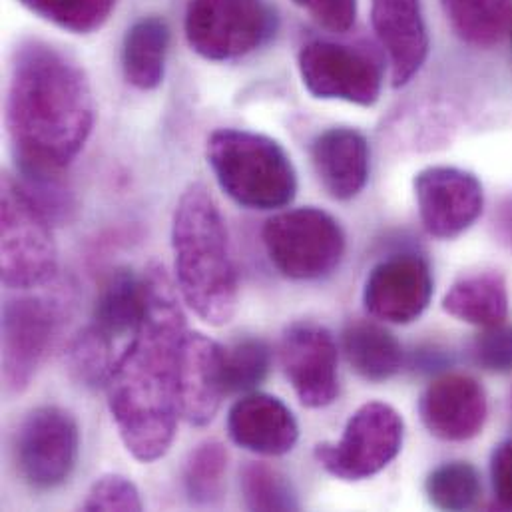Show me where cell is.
I'll use <instances>...</instances> for the list:
<instances>
[{"label": "cell", "instance_id": "cell-1", "mask_svg": "<svg viewBox=\"0 0 512 512\" xmlns=\"http://www.w3.org/2000/svg\"><path fill=\"white\" fill-rule=\"evenodd\" d=\"M146 313L118 355L106 383L108 407L126 449L142 463L158 461L176 437L180 411V353L186 321L166 271L146 273Z\"/></svg>", "mask_w": 512, "mask_h": 512}, {"label": "cell", "instance_id": "cell-2", "mask_svg": "<svg viewBox=\"0 0 512 512\" xmlns=\"http://www.w3.org/2000/svg\"><path fill=\"white\" fill-rule=\"evenodd\" d=\"M92 126L94 100L82 68L50 44H22L10 70L6 128L24 182L62 178Z\"/></svg>", "mask_w": 512, "mask_h": 512}, {"label": "cell", "instance_id": "cell-3", "mask_svg": "<svg viewBox=\"0 0 512 512\" xmlns=\"http://www.w3.org/2000/svg\"><path fill=\"white\" fill-rule=\"evenodd\" d=\"M172 250L186 305L208 325H226L238 307V273L224 216L202 184H192L178 200Z\"/></svg>", "mask_w": 512, "mask_h": 512}, {"label": "cell", "instance_id": "cell-4", "mask_svg": "<svg viewBox=\"0 0 512 512\" xmlns=\"http://www.w3.org/2000/svg\"><path fill=\"white\" fill-rule=\"evenodd\" d=\"M208 162L222 190L250 210H279L293 202L297 174L291 158L269 136L222 128L208 138Z\"/></svg>", "mask_w": 512, "mask_h": 512}, {"label": "cell", "instance_id": "cell-5", "mask_svg": "<svg viewBox=\"0 0 512 512\" xmlns=\"http://www.w3.org/2000/svg\"><path fill=\"white\" fill-rule=\"evenodd\" d=\"M261 238L275 269L297 281L331 275L345 254L339 222L317 208H297L269 218Z\"/></svg>", "mask_w": 512, "mask_h": 512}, {"label": "cell", "instance_id": "cell-6", "mask_svg": "<svg viewBox=\"0 0 512 512\" xmlns=\"http://www.w3.org/2000/svg\"><path fill=\"white\" fill-rule=\"evenodd\" d=\"M2 283L10 289H32L54 279L56 246L46 214L26 194L20 182L2 180Z\"/></svg>", "mask_w": 512, "mask_h": 512}, {"label": "cell", "instance_id": "cell-7", "mask_svg": "<svg viewBox=\"0 0 512 512\" xmlns=\"http://www.w3.org/2000/svg\"><path fill=\"white\" fill-rule=\"evenodd\" d=\"M405 423L387 403H367L347 421L337 443L315 449L319 465L341 481H365L381 473L401 451Z\"/></svg>", "mask_w": 512, "mask_h": 512}, {"label": "cell", "instance_id": "cell-8", "mask_svg": "<svg viewBox=\"0 0 512 512\" xmlns=\"http://www.w3.org/2000/svg\"><path fill=\"white\" fill-rule=\"evenodd\" d=\"M275 28L265 0H190L186 38L206 60L226 62L259 48Z\"/></svg>", "mask_w": 512, "mask_h": 512}, {"label": "cell", "instance_id": "cell-9", "mask_svg": "<svg viewBox=\"0 0 512 512\" xmlns=\"http://www.w3.org/2000/svg\"><path fill=\"white\" fill-rule=\"evenodd\" d=\"M78 449L76 419L62 407L42 405L32 409L16 431V469L30 489L52 491L70 479Z\"/></svg>", "mask_w": 512, "mask_h": 512}, {"label": "cell", "instance_id": "cell-10", "mask_svg": "<svg viewBox=\"0 0 512 512\" xmlns=\"http://www.w3.org/2000/svg\"><path fill=\"white\" fill-rule=\"evenodd\" d=\"M303 86L323 100L373 106L381 96V66L365 52L327 40H313L297 56Z\"/></svg>", "mask_w": 512, "mask_h": 512}, {"label": "cell", "instance_id": "cell-11", "mask_svg": "<svg viewBox=\"0 0 512 512\" xmlns=\"http://www.w3.org/2000/svg\"><path fill=\"white\" fill-rule=\"evenodd\" d=\"M56 313L50 301L18 295L2 307V387L8 397L30 385L50 345Z\"/></svg>", "mask_w": 512, "mask_h": 512}, {"label": "cell", "instance_id": "cell-12", "mask_svg": "<svg viewBox=\"0 0 512 512\" xmlns=\"http://www.w3.org/2000/svg\"><path fill=\"white\" fill-rule=\"evenodd\" d=\"M281 365L301 405L321 409L339 395L333 335L309 321L289 325L281 337Z\"/></svg>", "mask_w": 512, "mask_h": 512}, {"label": "cell", "instance_id": "cell-13", "mask_svg": "<svg viewBox=\"0 0 512 512\" xmlns=\"http://www.w3.org/2000/svg\"><path fill=\"white\" fill-rule=\"evenodd\" d=\"M415 198L425 230L451 240L467 232L483 214V186L471 172L433 166L417 174Z\"/></svg>", "mask_w": 512, "mask_h": 512}, {"label": "cell", "instance_id": "cell-14", "mask_svg": "<svg viewBox=\"0 0 512 512\" xmlns=\"http://www.w3.org/2000/svg\"><path fill=\"white\" fill-rule=\"evenodd\" d=\"M433 297L431 265L419 254H395L377 263L363 289L369 315L379 321L407 325L419 319Z\"/></svg>", "mask_w": 512, "mask_h": 512}, {"label": "cell", "instance_id": "cell-15", "mask_svg": "<svg viewBox=\"0 0 512 512\" xmlns=\"http://www.w3.org/2000/svg\"><path fill=\"white\" fill-rule=\"evenodd\" d=\"M419 415L427 431L437 439L469 441L483 431L489 415L485 389L469 375H441L423 391Z\"/></svg>", "mask_w": 512, "mask_h": 512}, {"label": "cell", "instance_id": "cell-16", "mask_svg": "<svg viewBox=\"0 0 512 512\" xmlns=\"http://www.w3.org/2000/svg\"><path fill=\"white\" fill-rule=\"evenodd\" d=\"M371 24L387 52L393 86H405L429 54L421 0H371Z\"/></svg>", "mask_w": 512, "mask_h": 512}, {"label": "cell", "instance_id": "cell-17", "mask_svg": "<svg viewBox=\"0 0 512 512\" xmlns=\"http://www.w3.org/2000/svg\"><path fill=\"white\" fill-rule=\"evenodd\" d=\"M226 395L224 347L204 333H186L180 353V411L196 427L208 425Z\"/></svg>", "mask_w": 512, "mask_h": 512}, {"label": "cell", "instance_id": "cell-18", "mask_svg": "<svg viewBox=\"0 0 512 512\" xmlns=\"http://www.w3.org/2000/svg\"><path fill=\"white\" fill-rule=\"evenodd\" d=\"M228 433L238 447L263 457H281L299 439V427L291 409L273 395L254 391L232 405Z\"/></svg>", "mask_w": 512, "mask_h": 512}, {"label": "cell", "instance_id": "cell-19", "mask_svg": "<svg viewBox=\"0 0 512 512\" xmlns=\"http://www.w3.org/2000/svg\"><path fill=\"white\" fill-rule=\"evenodd\" d=\"M369 144L353 128H329L311 144V162L327 194L335 200L355 198L369 178Z\"/></svg>", "mask_w": 512, "mask_h": 512}, {"label": "cell", "instance_id": "cell-20", "mask_svg": "<svg viewBox=\"0 0 512 512\" xmlns=\"http://www.w3.org/2000/svg\"><path fill=\"white\" fill-rule=\"evenodd\" d=\"M146 313V279L132 269L114 271L102 285L92 327L110 341L134 335Z\"/></svg>", "mask_w": 512, "mask_h": 512}, {"label": "cell", "instance_id": "cell-21", "mask_svg": "<svg viewBox=\"0 0 512 512\" xmlns=\"http://www.w3.org/2000/svg\"><path fill=\"white\" fill-rule=\"evenodd\" d=\"M170 28L158 16L134 22L122 44V68L126 80L138 90H156L166 72Z\"/></svg>", "mask_w": 512, "mask_h": 512}, {"label": "cell", "instance_id": "cell-22", "mask_svg": "<svg viewBox=\"0 0 512 512\" xmlns=\"http://www.w3.org/2000/svg\"><path fill=\"white\" fill-rule=\"evenodd\" d=\"M343 349L351 369L371 383L395 377L403 367L397 337L373 321H353L343 331Z\"/></svg>", "mask_w": 512, "mask_h": 512}, {"label": "cell", "instance_id": "cell-23", "mask_svg": "<svg viewBox=\"0 0 512 512\" xmlns=\"http://www.w3.org/2000/svg\"><path fill=\"white\" fill-rule=\"evenodd\" d=\"M443 309L471 325L493 327L505 323L509 293L503 275L483 271L459 279L445 295Z\"/></svg>", "mask_w": 512, "mask_h": 512}, {"label": "cell", "instance_id": "cell-24", "mask_svg": "<svg viewBox=\"0 0 512 512\" xmlns=\"http://www.w3.org/2000/svg\"><path fill=\"white\" fill-rule=\"evenodd\" d=\"M455 34L473 46L497 44L512 26V0H441Z\"/></svg>", "mask_w": 512, "mask_h": 512}, {"label": "cell", "instance_id": "cell-25", "mask_svg": "<svg viewBox=\"0 0 512 512\" xmlns=\"http://www.w3.org/2000/svg\"><path fill=\"white\" fill-rule=\"evenodd\" d=\"M228 451L220 441L200 443L184 465V491L196 507H216L224 497Z\"/></svg>", "mask_w": 512, "mask_h": 512}, {"label": "cell", "instance_id": "cell-26", "mask_svg": "<svg viewBox=\"0 0 512 512\" xmlns=\"http://www.w3.org/2000/svg\"><path fill=\"white\" fill-rule=\"evenodd\" d=\"M425 493L441 511H469L481 499V477L465 461L445 463L427 477Z\"/></svg>", "mask_w": 512, "mask_h": 512}, {"label": "cell", "instance_id": "cell-27", "mask_svg": "<svg viewBox=\"0 0 512 512\" xmlns=\"http://www.w3.org/2000/svg\"><path fill=\"white\" fill-rule=\"evenodd\" d=\"M114 347V341L88 325L76 335L66 351V363L72 377L88 387H106L118 359V355H114Z\"/></svg>", "mask_w": 512, "mask_h": 512}, {"label": "cell", "instance_id": "cell-28", "mask_svg": "<svg viewBox=\"0 0 512 512\" xmlns=\"http://www.w3.org/2000/svg\"><path fill=\"white\" fill-rule=\"evenodd\" d=\"M36 16L54 26L74 32L90 34L108 20L116 0H18Z\"/></svg>", "mask_w": 512, "mask_h": 512}, {"label": "cell", "instance_id": "cell-29", "mask_svg": "<svg viewBox=\"0 0 512 512\" xmlns=\"http://www.w3.org/2000/svg\"><path fill=\"white\" fill-rule=\"evenodd\" d=\"M271 365L269 345L257 337H244L224 347V385L228 393H252L257 389Z\"/></svg>", "mask_w": 512, "mask_h": 512}, {"label": "cell", "instance_id": "cell-30", "mask_svg": "<svg viewBox=\"0 0 512 512\" xmlns=\"http://www.w3.org/2000/svg\"><path fill=\"white\" fill-rule=\"evenodd\" d=\"M240 483L250 511H297L299 507L287 477L265 463H248Z\"/></svg>", "mask_w": 512, "mask_h": 512}, {"label": "cell", "instance_id": "cell-31", "mask_svg": "<svg viewBox=\"0 0 512 512\" xmlns=\"http://www.w3.org/2000/svg\"><path fill=\"white\" fill-rule=\"evenodd\" d=\"M144 509L140 493L132 481L122 475H106L98 479L90 491L86 501L82 503V511H130Z\"/></svg>", "mask_w": 512, "mask_h": 512}, {"label": "cell", "instance_id": "cell-32", "mask_svg": "<svg viewBox=\"0 0 512 512\" xmlns=\"http://www.w3.org/2000/svg\"><path fill=\"white\" fill-rule=\"evenodd\" d=\"M475 363L491 373L512 371V325L499 323L485 327L473 343Z\"/></svg>", "mask_w": 512, "mask_h": 512}, {"label": "cell", "instance_id": "cell-33", "mask_svg": "<svg viewBox=\"0 0 512 512\" xmlns=\"http://www.w3.org/2000/svg\"><path fill=\"white\" fill-rule=\"evenodd\" d=\"M331 32H347L357 18V0H293Z\"/></svg>", "mask_w": 512, "mask_h": 512}, {"label": "cell", "instance_id": "cell-34", "mask_svg": "<svg viewBox=\"0 0 512 512\" xmlns=\"http://www.w3.org/2000/svg\"><path fill=\"white\" fill-rule=\"evenodd\" d=\"M493 491L501 507L512 509V437L497 445L491 457Z\"/></svg>", "mask_w": 512, "mask_h": 512}, {"label": "cell", "instance_id": "cell-35", "mask_svg": "<svg viewBox=\"0 0 512 512\" xmlns=\"http://www.w3.org/2000/svg\"><path fill=\"white\" fill-rule=\"evenodd\" d=\"M511 38H512V26H511Z\"/></svg>", "mask_w": 512, "mask_h": 512}]
</instances>
